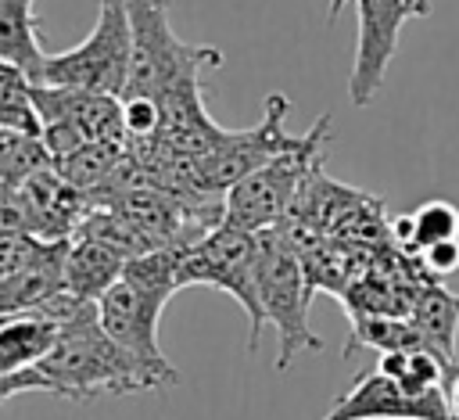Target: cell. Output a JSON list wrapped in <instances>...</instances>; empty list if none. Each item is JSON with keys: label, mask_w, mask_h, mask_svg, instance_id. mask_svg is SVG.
<instances>
[{"label": "cell", "mask_w": 459, "mask_h": 420, "mask_svg": "<svg viewBox=\"0 0 459 420\" xmlns=\"http://www.w3.org/2000/svg\"><path fill=\"white\" fill-rule=\"evenodd\" d=\"M36 370L47 377L50 395L72 398V402L151 391L133 355L104 330L97 316V302H79L61 319V334Z\"/></svg>", "instance_id": "6da1fadb"}, {"label": "cell", "mask_w": 459, "mask_h": 420, "mask_svg": "<svg viewBox=\"0 0 459 420\" xmlns=\"http://www.w3.org/2000/svg\"><path fill=\"white\" fill-rule=\"evenodd\" d=\"M255 280H258V302H262L265 323L280 341L276 370H287L298 352H319L323 337L312 334L308 327L312 284H308L301 251L290 230H283V223L255 233Z\"/></svg>", "instance_id": "7a4b0ae2"}, {"label": "cell", "mask_w": 459, "mask_h": 420, "mask_svg": "<svg viewBox=\"0 0 459 420\" xmlns=\"http://www.w3.org/2000/svg\"><path fill=\"white\" fill-rule=\"evenodd\" d=\"M129 14V79L122 97H161L183 79H201V72L222 65V50L194 47L172 32L165 0H126Z\"/></svg>", "instance_id": "3957f363"}, {"label": "cell", "mask_w": 459, "mask_h": 420, "mask_svg": "<svg viewBox=\"0 0 459 420\" xmlns=\"http://www.w3.org/2000/svg\"><path fill=\"white\" fill-rule=\"evenodd\" d=\"M323 144H330V115L316 118V126L305 133L301 147L265 162L262 169L247 172L244 179H237L226 190V223L251 230V233H258L265 226H280L290 215L308 176L319 169Z\"/></svg>", "instance_id": "277c9868"}, {"label": "cell", "mask_w": 459, "mask_h": 420, "mask_svg": "<svg viewBox=\"0 0 459 420\" xmlns=\"http://www.w3.org/2000/svg\"><path fill=\"white\" fill-rule=\"evenodd\" d=\"M179 287H219L226 291L247 316V348L258 352V337L265 327V312L258 302V280H255V233L240 230L233 223H219L204 237L183 248L179 269H176Z\"/></svg>", "instance_id": "5b68a950"}, {"label": "cell", "mask_w": 459, "mask_h": 420, "mask_svg": "<svg viewBox=\"0 0 459 420\" xmlns=\"http://www.w3.org/2000/svg\"><path fill=\"white\" fill-rule=\"evenodd\" d=\"M129 14L126 0H97V22L90 36L61 54H47L43 72L36 83L47 86H79V90H100L122 97L129 79Z\"/></svg>", "instance_id": "8992f818"}, {"label": "cell", "mask_w": 459, "mask_h": 420, "mask_svg": "<svg viewBox=\"0 0 459 420\" xmlns=\"http://www.w3.org/2000/svg\"><path fill=\"white\" fill-rule=\"evenodd\" d=\"M172 294L176 291H169V287H151V284L118 276L97 302V316H100L104 330L133 355V363L143 370L151 388L179 384L176 366L158 348V319Z\"/></svg>", "instance_id": "52a82bcc"}, {"label": "cell", "mask_w": 459, "mask_h": 420, "mask_svg": "<svg viewBox=\"0 0 459 420\" xmlns=\"http://www.w3.org/2000/svg\"><path fill=\"white\" fill-rule=\"evenodd\" d=\"M287 111H290V101L283 93H269L265 97V108H262V118L247 129H230L222 136L219 147H212L208 154H201L197 162H190L194 169V183L204 190V194H219L226 197V190L244 179L247 172L262 169L265 162L294 151L305 144V133L294 136L287 133Z\"/></svg>", "instance_id": "ba28073f"}, {"label": "cell", "mask_w": 459, "mask_h": 420, "mask_svg": "<svg viewBox=\"0 0 459 420\" xmlns=\"http://www.w3.org/2000/svg\"><path fill=\"white\" fill-rule=\"evenodd\" d=\"M355 4V61L348 75V101L369 108L398 54V36L409 18H427L430 0H351Z\"/></svg>", "instance_id": "9c48e42d"}, {"label": "cell", "mask_w": 459, "mask_h": 420, "mask_svg": "<svg viewBox=\"0 0 459 420\" xmlns=\"http://www.w3.org/2000/svg\"><path fill=\"white\" fill-rule=\"evenodd\" d=\"M36 108L43 126H65L79 133L86 144H126V115L122 97L100 93V90H79V86H47L36 83Z\"/></svg>", "instance_id": "30bf717a"}, {"label": "cell", "mask_w": 459, "mask_h": 420, "mask_svg": "<svg viewBox=\"0 0 459 420\" xmlns=\"http://www.w3.org/2000/svg\"><path fill=\"white\" fill-rule=\"evenodd\" d=\"M323 420H452L448 391L412 398L398 384H391L380 370H366L351 381L344 395L326 409Z\"/></svg>", "instance_id": "8fae6325"}, {"label": "cell", "mask_w": 459, "mask_h": 420, "mask_svg": "<svg viewBox=\"0 0 459 420\" xmlns=\"http://www.w3.org/2000/svg\"><path fill=\"white\" fill-rule=\"evenodd\" d=\"M65 255L68 241H47V248L14 269L11 276L0 280V319L22 316V312H39L47 302H54L65 287Z\"/></svg>", "instance_id": "7c38bea8"}, {"label": "cell", "mask_w": 459, "mask_h": 420, "mask_svg": "<svg viewBox=\"0 0 459 420\" xmlns=\"http://www.w3.org/2000/svg\"><path fill=\"white\" fill-rule=\"evenodd\" d=\"M126 255H118L115 248H108L104 241L90 237V233H75L68 241V255H65V287L68 294L82 298V302H100V294L122 276L126 269Z\"/></svg>", "instance_id": "4fadbf2b"}, {"label": "cell", "mask_w": 459, "mask_h": 420, "mask_svg": "<svg viewBox=\"0 0 459 420\" xmlns=\"http://www.w3.org/2000/svg\"><path fill=\"white\" fill-rule=\"evenodd\" d=\"M409 323L448 366H455V334H459V294L441 287V280L420 284L409 305Z\"/></svg>", "instance_id": "5bb4252c"}, {"label": "cell", "mask_w": 459, "mask_h": 420, "mask_svg": "<svg viewBox=\"0 0 459 420\" xmlns=\"http://www.w3.org/2000/svg\"><path fill=\"white\" fill-rule=\"evenodd\" d=\"M61 334V319L50 312H22L0 319V373L36 370L43 355L54 348Z\"/></svg>", "instance_id": "9a60e30c"}, {"label": "cell", "mask_w": 459, "mask_h": 420, "mask_svg": "<svg viewBox=\"0 0 459 420\" xmlns=\"http://www.w3.org/2000/svg\"><path fill=\"white\" fill-rule=\"evenodd\" d=\"M377 370H380L391 384H398L405 395L427 398V395H445V391H448V377H452L455 366H448L434 348L412 345V348L380 352Z\"/></svg>", "instance_id": "2e32d148"}, {"label": "cell", "mask_w": 459, "mask_h": 420, "mask_svg": "<svg viewBox=\"0 0 459 420\" xmlns=\"http://www.w3.org/2000/svg\"><path fill=\"white\" fill-rule=\"evenodd\" d=\"M0 57L29 72L36 83L43 72V47H39V18L36 0H0Z\"/></svg>", "instance_id": "e0dca14e"}, {"label": "cell", "mask_w": 459, "mask_h": 420, "mask_svg": "<svg viewBox=\"0 0 459 420\" xmlns=\"http://www.w3.org/2000/svg\"><path fill=\"white\" fill-rule=\"evenodd\" d=\"M391 230H394V237L402 241V248L409 255L412 251L420 255L430 244H441V241L459 237V208L452 201H445V197H430L420 208H412L409 215H398L391 223Z\"/></svg>", "instance_id": "ac0fdd59"}, {"label": "cell", "mask_w": 459, "mask_h": 420, "mask_svg": "<svg viewBox=\"0 0 459 420\" xmlns=\"http://www.w3.org/2000/svg\"><path fill=\"white\" fill-rule=\"evenodd\" d=\"M126 158V144H104V140H93V144H82L75 147L72 154L57 158L54 169L65 183H72L75 190L82 194H97L111 176L115 169L122 165Z\"/></svg>", "instance_id": "d6986e66"}, {"label": "cell", "mask_w": 459, "mask_h": 420, "mask_svg": "<svg viewBox=\"0 0 459 420\" xmlns=\"http://www.w3.org/2000/svg\"><path fill=\"white\" fill-rule=\"evenodd\" d=\"M32 86L36 83L29 79V72H22L18 65L0 57V129L43 136V118L36 108Z\"/></svg>", "instance_id": "ffe728a7"}, {"label": "cell", "mask_w": 459, "mask_h": 420, "mask_svg": "<svg viewBox=\"0 0 459 420\" xmlns=\"http://www.w3.org/2000/svg\"><path fill=\"white\" fill-rule=\"evenodd\" d=\"M54 165L43 136H29V133H11L0 129V183H25L29 176H36L39 169Z\"/></svg>", "instance_id": "44dd1931"}, {"label": "cell", "mask_w": 459, "mask_h": 420, "mask_svg": "<svg viewBox=\"0 0 459 420\" xmlns=\"http://www.w3.org/2000/svg\"><path fill=\"white\" fill-rule=\"evenodd\" d=\"M43 248H47V241H39V237H32V233L0 230V280L11 276L14 269H22L25 262H32Z\"/></svg>", "instance_id": "7402d4cb"}, {"label": "cell", "mask_w": 459, "mask_h": 420, "mask_svg": "<svg viewBox=\"0 0 459 420\" xmlns=\"http://www.w3.org/2000/svg\"><path fill=\"white\" fill-rule=\"evenodd\" d=\"M416 258L423 262V269H427L430 276L445 280V276H452V273L459 269V237L441 241V244H430V248H423Z\"/></svg>", "instance_id": "603a6c76"}, {"label": "cell", "mask_w": 459, "mask_h": 420, "mask_svg": "<svg viewBox=\"0 0 459 420\" xmlns=\"http://www.w3.org/2000/svg\"><path fill=\"white\" fill-rule=\"evenodd\" d=\"M22 391H47L50 395V384L39 370H22V373H0V406Z\"/></svg>", "instance_id": "cb8c5ba5"}, {"label": "cell", "mask_w": 459, "mask_h": 420, "mask_svg": "<svg viewBox=\"0 0 459 420\" xmlns=\"http://www.w3.org/2000/svg\"><path fill=\"white\" fill-rule=\"evenodd\" d=\"M448 413H452V420H459V366L448 377Z\"/></svg>", "instance_id": "d4e9b609"}, {"label": "cell", "mask_w": 459, "mask_h": 420, "mask_svg": "<svg viewBox=\"0 0 459 420\" xmlns=\"http://www.w3.org/2000/svg\"><path fill=\"white\" fill-rule=\"evenodd\" d=\"M348 4H351V0H330V11H326V18H330V22H337V18H341V11H344Z\"/></svg>", "instance_id": "484cf974"}]
</instances>
